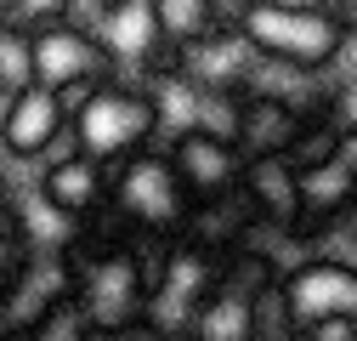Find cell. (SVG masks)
Instances as JSON below:
<instances>
[{
  "instance_id": "obj_1",
  "label": "cell",
  "mask_w": 357,
  "mask_h": 341,
  "mask_svg": "<svg viewBox=\"0 0 357 341\" xmlns=\"http://www.w3.org/2000/svg\"><path fill=\"white\" fill-rule=\"evenodd\" d=\"M74 137H79L85 154H97V159L114 165V159L137 154V148H153L165 137V108H159V97L148 92V85L108 80L102 92L74 114Z\"/></svg>"
},
{
  "instance_id": "obj_2",
  "label": "cell",
  "mask_w": 357,
  "mask_h": 341,
  "mask_svg": "<svg viewBox=\"0 0 357 341\" xmlns=\"http://www.w3.org/2000/svg\"><path fill=\"white\" fill-rule=\"evenodd\" d=\"M108 194L137 217V228H159V233H182L188 210H193V188L182 182L170 148H137L114 159V177H108Z\"/></svg>"
},
{
  "instance_id": "obj_3",
  "label": "cell",
  "mask_w": 357,
  "mask_h": 341,
  "mask_svg": "<svg viewBox=\"0 0 357 341\" xmlns=\"http://www.w3.org/2000/svg\"><path fill=\"white\" fill-rule=\"evenodd\" d=\"M244 34L255 40V52H266V57H289V63H306V68H335L340 63V52H346V23L329 12V6H306V12H295V6H261L250 12V23H244Z\"/></svg>"
},
{
  "instance_id": "obj_4",
  "label": "cell",
  "mask_w": 357,
  "mask_h": 341,
  "mask_svg": "<svg viewBox=\"0 0 357 341\" xmlns=\"http://www.w3.org/2000/svg\"><path fill=\"white\" fill-rule=\"evenodd\" d=\"M215 273H221V256H210V250H199L188 239H176V256H170V268L153 284V302H148V319L159 324L165 341L170 335H193V319L210 302Z\"/></svg>"
},
{
  "instance_id": "obj_5",
  "label": "cell",
  "mask_w": 357,
  "mask_h": 341,
  "mask_svg": "<svg viewBox=\"0 0 357 341\" xmlns=\"http://www.w3.org/2000/svg\"><path fill=\"white\" fill-rule=\"evenodd\" d=\"M68 108H63V97H57V85H46L40 80L34 92H23V97H6L0 103V137H6V154H23V159H40L46 165V154L68 137Z\"/></svg>"
},
{
  "instance_id": "obj_6",
  "label": "cell",
  "mask_w": 357,
  "mask_h": 341,
  "mask_svg": "<svg viewBox=\"0 0 357 341\" xmlns=\"http://www.w3.org/2000/svg\"><path fill=\"white\" fill-rule=\"evenodd\" d=\"M170 159H176V170H182V182L193 188V199L199 194H221V188H238L244 182V148L233 143V137H221V131H204V125H182L170 143Z\"/></svg>"
},
{
  "instance_id": "obj_7",
  "label": "cell",
  "mask_w": 357,
  "mask_h": 341,
  "mask_svg": "<svg viewBox=\"0 0 357 341\" xmlns=\"http://www.w3.org/2000/svg\"><path fill=\"white\" fill-rule=\"evenodd\" d=\"M284 279H289V296H295L301 330L312 319H324V313H357V268L340 262V256L312 250V256H301Z\"/></svg>"
},
{
  "instance_id": "obj_8",
  "label": "cell",
  "mask_w": 357,
  "mask_h": 341,
  "mask_svg": "<svg viewBox=\"0 0 357 341\" xmlns=\"http://www.w3.org/2000/svg\"><path fill=\"white\" fill-rule=\"evenodd\" d=\"M255 68V40L244 29H210L182 52V80L193 92H244Z\"/></svg>"
},
{
  "instance_id": "obj_9",
  "label": "cell",
  "mask_w": 357,
  "mask_h": 341,
  "mask_svg": "<svg viewBox=\"0 0 357 341\" xmlns=\"http://www.w3.org/2000/svg\"><path fill=\"white\" fill-rule=\"evenodd\" d=\"M244 194L255 205L261 222H278V228H295L301 233V217H306V188H301V170L289 154H250L244 159Z\"/></svg>"
},
{
  "instance_id": "obj_10",
  "label": "cell",
  "mask_w": 357,
  "mask_h": 341,
  "mask_svg": "<svg viewBox=\"0 0 357 341\" xmlns=\"http://www.w3.org/2000/svg\"><path fill=\"white\" fill-rule=\"evenodd\" d=\"M34 40H40V80L46 85H63L79 74H119V52L102 34H85L74 23H52V29H34Z\"/></svg>"
},
{
  "instance_id": "obj_11",
  "label": "cell",
  "mask_w": 357,
  "mask_h": 341,
  "mask_svg": "<svg viewBox=\"0 0 357 341\" xmlns=\"http://www.w3.org/2000/svg\"><path fill=\"white\" fill-rule=\"evenodd\" d=\"M255 222L261 217H255V205H250V194L238 182V188H221V194H199L193 210H188V222H182V239L210 250V256H227L233 245H244V233Z\"/></svg>"
},
{
  "instance_id": "obj_12",
  "label": "cell",
  "mask_w": 357,
  "mask_h": 341,
  "mask_svg": "<svg viewBox=\"0 0 357 341\" xmlns=\"http://www.w3.org/2000/svg\"><path fill=\"white\" fill-rule=\"evenodd\" d=\"M301 119H306V114H295V108L278 103V97H255V92H244L238 148H244V154H289V143H295V131H301Z\"/></svg>"
},
{
  "instance_id": "obj_13",
  "label": "cell",
  "mask_w": 357,
  "mask_h": 341,
  "mask_svg": "<svg viewBox=\"0 0 357 341\" xmlns=\"http://www.w3.org/2000/svg\"><path fill=\"white\" fill-rule=\"evenodd\" d=\"M301 188H306V217H301V228L318 222V217H335V210H346V205L357 199V159L340 154V159H329V165H318V170H301Z\"/></svg>"
},
{
  "instance_id": "obj_14",
  "label": "cell",
  "mask_w": 357,
  "mask_h": 341,
  "mask_svg": "<svg viewBox=\"0 0 357 341\" xmlns=\"http://www.w3.org/2000/svg\"><path fill=\"white\" fill-rule=\"evenodd\" d=\"M40 85V40L29 23H0V103Z\"/></svg>"
},
{
  "instance_id": "obj_15",
  "label": "cell",
  "mask_w": 357,
  "mask_h": 341,
  "mask_svg": "<svg viewBox=\"0 0 357 341\" xmlns=\"http://www.w3.org/2000/svg\"><path fill=\"white\" fill-rule=\"evenodd\" d=\"M40 245L34 239V228H29V217L12 205V199H0V290H12L34 262H40Z\"/></svg>"
},
{
  "instance_id": "obj_16",
  "label": "cell",
  "mask_w": 357,
  "mask_h": 341,
  "mask_svg": "<svg viewBox=\"0 0 357 341\" xmlns=\"http://www.w3.org/2000/svg\"><path fill=\"white\" fill-rule=\"evenodd\" d=\"M295 335H301L295 296H289V279L278 273L273 284H261L255 302H250V341H295Z\"/></svg>"
},
{
  "instance_id": "obj_17",
  "label": "cell",
  "mask_w": 357,
  "mask_h": 341,
  "mask_svg": "<svg viewBox=\"0 0 357 341\" xmlns=\"http://www.w3.org/2000/svg\"><path fill=\"white\" fill-rule=\"evenodd\" d=\"M346 148H351V131H346L335 114H306L301 131H295V143H289V159H295V170H318V165L340 159Z\"/></svg>"
},
{
  "instance_id": "obj_18",
  "label": "cell",
  "mask_w": 357,
  "mask_h": 341,
  "mask_svg": "<svg viewBox=\"0 0 357 341\" xmlns=\"http://www.w3.org/2000/svg\"><path fill=\"white\" fill-rule=\"evenodd\" d=\"M29 341H97V319H91V307H85V296L74 284L63 296H52L46 313L34 319Z\"/></svg>"
},
{
  "instance_id": "obj_19",
  "label": "cell",
  "mask_w": 357,
  "mask_h": 341,
  "mask_svg": "<svg viewBox=\"0 0 357 341\" xmlns=\"http://www.w3.org/2000/svg\"><path fill=\"white\" fill-rule=\"evenodd\" d=\"M199 341H250V302L233 290H210V302L193 319Z\"/></svg>"
},
{
  "instance_id": "obj_20",
  "label": "cell",
  "mask_w": 357,
  "mask_h": 341,
  "mask_svg": "<svg viewBox=\"0 0 357 341\" xmlns=\"http://www.w3.org/2000/svg\"><path fill=\"white\" fill-rule=\"evenodd\" d=\"M148 6H153L159 34L182 40V46H193L199 34L215 29V0H148Z\"/></svg>"
},
{
  "instance_id": "obj_21",
  "label": "cell",
  "mask_w": 357,
  "mask_h": 341,
  "mask_svg": "<svg viewBox=\"0 0 357 341\" xmlns=\"http://www.w3.org/2000/svg\"><path fill=\"white\" fill-rule=\"evenodd\" d=\"M6 23H29V29H52L68 17V0H0Z\"/></svg>"
},
{
  "instance_id": "obj_22",
  "label": "cell",
  "mask_w": 357,
  "mask_h": 341,
  "mask_svg": "<svg viewBox=\"0 0 357 341\" xmlns=\"http://www.w3.org/2000/svg\"><path fill=\"white\" fill-rule=\"evenodd\" d=\"M114 12H119V6H108V0H68V17H63V23H74V29H85V34H102V40H108Z\"/></svg>"
},
{
  "instance_id": "obj_23",
  "label": "cell",
  "mask_w": 357,
  "mask_h": 341,
  "mask_svg": "<svg viewBox=\"0 0 357 341\" xmlns=\"http://www.w3.org/2000/svg\"><path fill=\"white\" fill-rule=\"evenodd\" d=\"M329 114L346 125V131H357V74H340V68H335V97H329Z\"/></svg>"
},
{
  "instance_id": "obj_24",
  "label": "cell",
  "mask_w": 357,
  "mask_h": 341,
  "mask_svg": "<svg viewBox=\"0 0 357 341\" xmlns=\"http://www.w3.org/2000/svg\"><path fill=\"white\" fill-rule=\"evenodd\" d=\"M301 335H312V341H357V313H324V319H312Z\"/></svg>"
},
{
  "instance_id": "obj_25",
  "label": "cell",
  "mask_w": 357,
  "mask_h": 341,
  "mask_svg": "<svg viewBox=\"0 0 357 341\" xmlns=\"http://www.w3.org/2000/svg\"><path fill=\"white\" fill-rule=\"evenodd\" d=\"M329 12L346 23V34H357V0H329Z\"/></svg>"
},
{
  "instance_id": "obj_26",
  "label": "cell",
  "mask_w": 357,
  "mask_h": 341,
  "mask_svg": "<svg viewBox=\"0 0 357 341\" xmlns=\"http://www.w3.org/2000/svg\"><path fill=\"white\" fill-rule=\"evenodd\" d=\"M346 154H351V159H357V131H351V148H346Z\"/></svg>"
},
{
  "instance_id": "obj_27",
  "label": "cell",
  "mask_w": 357,
  "mask_h": 341,
  "mask_svg": "<svg viewBox=\"0 0 357 341\" xmlns=\"http://www.w3.org/2000/svg\"><path fill=\"white\" fill-rule=\"evenodd\" d=\"M108 6H130V0H108Z\"/></svg>"
}]
</instances>
